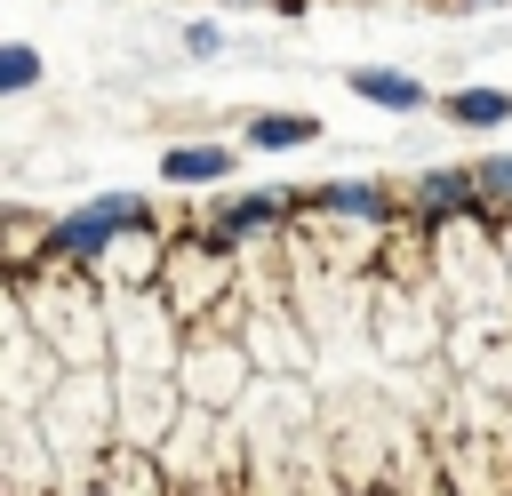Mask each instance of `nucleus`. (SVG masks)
<instances>
[{"label":"nucleus","instance_id":"obj_7","mask_svg":"<svg viewBox=\"0 0 512 496\" xmlns=\"http://www.w3.org/2000/svg\"><path fill=\"white\" fill-rule=\"evenodd\" d=\"M312 136H320L312 112H256V120H248V144H256V152H296V144H312Z\"/></svg>","mask_w":512,"mask_h":496},{"label":"nucleus","instance_id":"obj_3","mask_svg":"<svg viewBox=\"0 0 512 496\" xmlns=\"http://www.w3.org/2000/svg\"><path fill=\"white\" fill-rule=\"evenodd\" d=\"M408 208H416L424 224H440V216H480L472 168H432V176H416V184H408Z\"/></svg>","mask_w":512,"mask_h":496},{"label":"nucleus","instance_id":"obj_5","mask_svg":"<svg viewBox=\"0 0 512 496\" xmlns=\"http://www.w3.org/2000/svg\"><path fill=\"white\" fill-rule=\"evenodd\" d=\"M160 176L168 184H224L232 176V144H168L160 152Z\"/></svg>","mask_w":512,"mask_h":496},{"label":"nucleus","instance_id":"obj_8","mask_svg":"<svg viewBox=\"0 0 512 496\" xmlns=\"http://www.w3.org/2000/svg\"><path fill=\"white\" fill-rule=\"evenodd\" d=\"M280 216H288V200H280V192H256V200H232V208L208 224V240H224V248H232L240 232H264V224H280Z\"/></svg>","mask_w":512,"mask_h":496},{"label":"nucleus","instance_id":"obj_11","mask_svg":"<svg viewBox=\"0 0 512 496\" xmlns=\"http://www.w3.org/2000/svg\"><path fill=\"white\" fill-rule=\"evenodd\" d=\"M184 48H192V56H216V48H224V32H216V24H192V32H184Z\"/></svg>","mask_w":512,"mask_h":496},{"label":"nucleus","instance_id":"obj_4","mask_svg":"<svg viewBox=\"0 0 512 496\" xmlns=\"http://www.w3.org/2000/svg\"><path fill=\"white\" fill-rule=\"evenodd\" d=\"M304 208L344 216V224H376V232L400 216V200H392V192H376V184H320V192H304Z\"/></svg>","mask_w":512,"mask_h":496},{"label":"nucleus","instance_id":"obj_10","mask_svg":"<svg viewBox=\"0 0 512 496\" xmlns=\"http://www.w3.org/2000/svg\"><path fill=\"white\" fill-rule=\"evenodd\" d=\"M32 80H40V56H32L24 40H8V48H0V88H8V96H24Z\"/></svg>","mask_w":512,"mask_h":496},{"label":"nucleus","instance_id":"obj_1","mask_svg":"<svg viewBox=\"0 0 512 496\" xmlns=\"http://www.w3.org/2000/svg\"><path fill=\"white\" fill-rule=\"evenodd\" d=\"M136 224H144V200H136V192H96V200H80L72 216H56V256H48V264H64V272H104L112 248H120V232H136Z\"/></svg>","mask_w":512,"mask_h":496},{"label":"nucleus","instance_id":"obj_9","mask_svg":"<svg viewBox=\"0 0 512 496\" xmlns=\"http://www.w3.org/2000/svg\"><path fill=\"white\" fill-rule=\"evenodd\" d=\"M448 120L496 128V120H512V96H504V88H456V96H448Z\"/></svg>","mask_w":512,"mask_h":496},{"label":"nucleus","instance_id":"obj_6","mask_svg":"<svg viewBox=\"0 0 512 496\" xmlns=\"http://www.w3.org/2000/svg\"><path fill=\"white\" fill-rule=\"evenodd\" d=\"M352 96H368V104H384V112H416V104H424V88H416L408 72H384V64H352Z\"/></svg>","mask_w":512,"mask_h":496},{"label":"nucleus","instance_id":"obj_2","mask_svg":"<svg viewBox=\"0 0 512 496\" xmlns=\"http://www.w3.org/2000/svg\"><path fill=\"white\" fill-rule=\"evenodd\" d=\"M224 288H232V256H224V240L192 232V240H176V248H168V272H160V288H152V296L176 312V328H192V320H216Z\"/></svg>","mask_w":512,"mask_h":496}]
</instances>
